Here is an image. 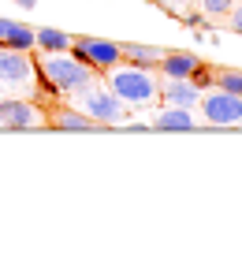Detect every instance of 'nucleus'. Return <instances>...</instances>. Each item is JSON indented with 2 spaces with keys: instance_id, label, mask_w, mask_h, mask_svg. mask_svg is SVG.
Listing matches in <instances>:
<instances>
[{
  "instance_id": "f257e3e1",
  "label": "nucleus",
  "mask_w": 242,
  "mask_h": 261,
  "mask_svg": "<svg viewBox=\"0 0 242 261\" xmlns=\"http://www.w3.org/2000/svg\"><path fill=\"white\" fill-rule=\"evenodd\" d=\"M104 86L127 105V112L130 109H153V105L160 101V82H156V75L149 67H138V64H112Z\"/></svg>"
},
{
  "instance_id": "f03ea898",
  "label": "nucleus",
  "mask_w": 242,
  "mask_h": 261,
  "mask_svg": "<svg viewBox=\"0 0 242 261\" xmlns=\"http://www.w3.org/2000/svg\"><path fill=\"white\" fill-rule=\"evenodd\" d=\"M34 67H38V82L48 93H75L78 86H86L93 79V67L82 64L78 56H71V49L67 53H41Z\"/></svg>"
},
{
  "instance_id": "7ed1b4c3",
  "label": "nucleus",
  "mask_w": 242,
  "mask_h": 261,
  "mask_svg": "<svg viewBox=\"0 0 242 261\" xmlns=\"http://www.w3.org/2000/svg\"><path fill=\"white\" fill-rule=\"evenodd\" d=\"M67 97L75 101V109L82 116H90L93 123H123V116H127V105L119 101L104 82H93V79L86 86H78L75 93H67Z\"/></svg>"
},
{
  "instance_id": "20e7f679",
  "label": "nucleus",
  "mask_w": 242,
  "mask_h": 261,
  "mask_svg": "<svg viewBox=\"0 0 242 261\" xmlns=\"http://www.w3.org/2000/svg\"><path fill=\"white\" fill-rule=\"evenodd\" d=\"M0 82L11 90H34L38 86V67H34V60L26 53L0 45Z\"/></svg>"
},
{
  "instance_id": "39448f33",
  "label": "nucleus",
  "mask_w": 242,
  "mask_h": 261,
  "mask_svg": "<svg viewBox=\"0 0 242 261\" xmlns=\"http://www.w3.org/2000/svg\"><path fill=\"white\" fill-rule=\"evenodd\" d=\"M201 116L216 127H235L242 123V97L238 93H227V90H209L201 93Z\"/></svg>"
},
{
  "instance_id": "423d86ee",
  "label": "nucleus",
  "mask_w": 242,
  "mask_h": 261,
  "mask_svg": "<svg viewBox=\"0 0 242 261\" xmlns=\"http://www.w3.org/2000/svg\"><path fill=\"white\" fill-rule=\"evenodd\" d=\"M71 53L78 56L82 64H90L93 71H108L112 64H119V45L116 41H104V38H75L71 41Z\"/></svg>"
},
{
  "instance_id": "0eeeda50",
  "label": "nucleus",
  "mask_w": 242,
  "mask_h": 261,
  "mask_svg": "<svg viewBox=\"0 0 242 261\" xmlns=\"http://www.w3.org/2000/svg\"><path fill=\"white\" fill-rule=\"evenodd\" d=\"M41 123H45V112L34 101H22V97L4 101V97H0V127L22 130V127H41Z\"/></svg>"
},
{
  "instance_id": "6e6552de",
  "label": "nucleus",
  "mask_w": 242,
  "mask_h": 261,
  "mask_svg": "<svg viewBox=\"0 0 242 261\" xmlns=\"http://www.w3.org/2000/svg\"><path fill=\"white\" fill-rule=\"evenodd\" d=\"M160 97L164 105H175V109H194L201 101V86L194 79H168L160 82Z\"/></svg>"
},
{
  "instance_id": "1a4fd4ad",
  "label": "nucleus",
  "mask_w": 242,
  "mask_h": 261,
  "mask_svg": "<svg viewBox=\"0 0 242 261\" xmlns=\"http://www.w3.org/2000/svg\"><path fill=\"white\" fill-rule=\"evenodd\" d=\"M156 67H160L168 79H190L194 71L201 67V56H190V53H164Z\"/></svg>"
},
{
  "instance_id": "9d476101",
  "label": "nucleus",
  "mask_w": 242,
  "mask_h": 261,
  "mask_svg": "<svg viewBox=\"0 0 242 261\" xmlns=\"http://www.w3.org/2000/svg\"><path fill=\"white\" fill-rule=\"evenodd\" d=\"M194 116H190V109H175V105H168L164 112H156V120H153V127L156 130H194Z\"/></svg>"
},
{
  "instance_id": "9b49d317",
  "label": "nucleus",
  "mask_w": 242,
  "mask_h": 261,
  "mask_svg": "<svg viewBox=\"0 0 242 261\" xmlns=\"http://www.w3.org/2000/svg\"><path fill=\"white\" fill-rule=\"evenodd\" d=\"M4 49H19V53H30V49H38V41H34V30L30 27H22V22H11L8 19V30H4Z\"/></svg>"
},
{
  "instance_id": "f8f14e48",
  "label": "nucleus",
  "mask_w": 242,
  "mask_h": 261,
  "mask_svg": "<svg viewBox=\"0 0 242 261\" xmlns=\"http://www.w3.org/2000/svg\"><path fill=\"white\" fill-rule=\"evenodd\" d=\"M119 56L127 64H138V67H156L164 49H153V45H119Z\"/></svg>"
},
{
  "instance_id": "ddd939ff",
  "label": "nucleus",
  "mask_w": 242,
  "mask_h": 261,
  "mask_svg": "<svg viewBox=\"0 0 242 261\" xmlns=\"http://www.w3.org/2000/svg\"><path fill=\"white\" fill-rule=\"evenodd\" d=\"M34 41H38L41 53H67L75 38H71V34H64V30H56V27H45V30L34 34Z\"/></svg>"
},
{
  "instance_id": "4468645a",
  "label": "nucleus",
  "mask_w": 242,
  "mask_h": 261,
  "mask_svg": "<svg viewBox=\"0 0 242 261\" xmlns=\"http://www.w3.org/2000/svg\"><path fill=\"white\" fill-rule=\"evenodd\" d=\"M52 127H60V130H90L93 120L82 116L78 109H56L52 112Z\"/></svg>"
},
{
  "instance_id": "2eb2a0df",
  "label": "nucleus",
  "mask_w": 242,
  "mask_h": 261,
  "mask_svg": "<svg viewBox=\"0 0 242 261\" xmlns=\"http://www.w3.org/2000/svg\"><path fill=\"white\" fill-rule=\"evenodd\" d=\"M212 86H220V90L242 97V71H212Z\"/></svg>"
},
{
  "instance_id": "dca6fc26",
  "label": "nucleus",
  "mask_w": 242,
  "mask_h": 261,
  "mask_svg": "<svg viewBox=\"0 0 242 261\" xmlns=\"http://www.w3.org/2000/svg\"><path fill=\"white\" fill-rule=\"evenodd\" d=\"M205 15H227V11L235 8V0H201Z\"/></svg>"
},
{
  "instance_id": "f3484780",
  "label": "nucleus",
  "mask_w": 242,
  "mask_h": 261,
  "mask_svg": "<svg viewBox=\"0 0 242 261\" xmlns=\"http://www.w3.org/2000/svg\"><path fill=\"white\" fill-rule=\"evenodd\" d=\"M227 15H231V30H238V34H242V8H231Z\"/></svg>"
},
{
  "instance_id": "a211bd4d",
  "label": "nucleus",
  "mask_w": 242,
  "mask_h": 261,
  "mask_svg": "<svg viewBox=\"0 0 242 261\" xmlns=\"http://www.w3.org/2000/svg\"><path fill=\"white\" fill-rule=\"evenodd\" d=\"M156 4L168 8V11H179V8H183V0H156Z\"/></svg>"
},
{
  "instance_id": "6ab92c4d",
  "label": "nucleus",
  "mask_w": 242,
  "mask_h": 261,
  "mask_svg": "<svg viewBox=\"0 0 242 261\" xmlns=\"http://www.w3.org/2000/svg\"><path fill=\"white\" fill-rule=\"evenodd\" d=\"M4 30H8V19H0V41H4Z\"/></svg>"
},
{
  "instance_id": "aec40b11",
  "label": "nucleus",
  "mask_w": 242,
  "mask_h": 261,
  "mask_svg": "<svg viewBox=\"0 0 242 261\" xmlns=\"http://www.w3.org/2000/svg\"><path fill=\"white\" fill-rule=\"evenodd\" d=\"M34 4H38V0H19V8H34Z\"/></svg>"
},
{
  "instance_id": "412c9836",
  "label": "nucleus",
  "mask_w": 242,
  "mask_h": 261,
  "mask_svg": "<svg viewBox=\"0 0 242 261\" xmlns=\"http://www.w3.org/2000/svg\"><path fill=\"white\" fill-rule=\"evenodd\" d=\"M0 97H4V82H0Z\"/></svg>"
}]
</instances>
